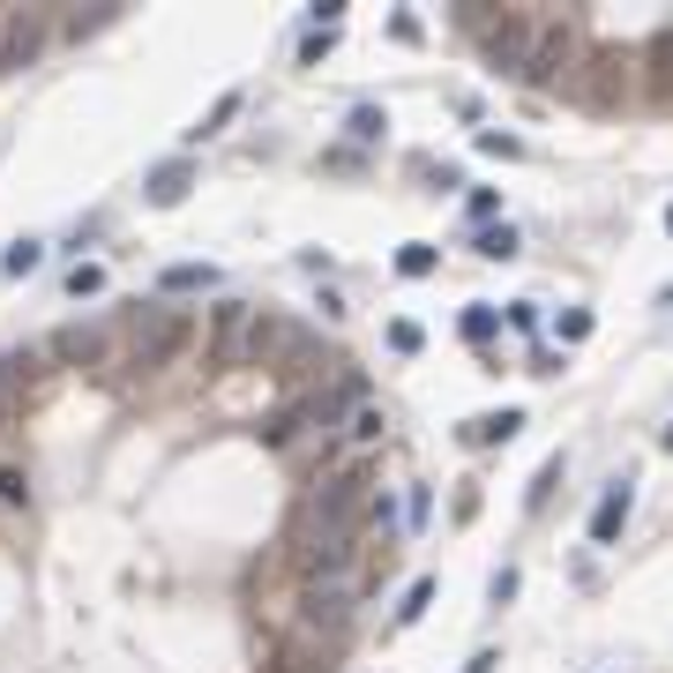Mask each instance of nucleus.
Masks as SVG:
<instances>
[{
  "label": "nucleus",
  "instance_id": "nucleus-1",
  "mask_svg": "<svg viewBox=\"0 0 673 673\" xmlns=\"http://www.w3.org/2000/svg\"><path fill=\"white\" fill-rule=\"evenodd\" d=\"M367 502H375V464H367V457H352V464H336L330 479L315 487L307 516H315V532H360Z\"/></svg>",
  "mask_w": 673,
  "mask_h": 673
},
{
  "label": "nucleus",
  "instance_id": "nucleus-2",
  "mask_svg": "<svg viewBox=\"0 0 673 673\" xmlns=\"http://www.w3.org/2000/svg\"><path fill=\"white\" fill-rule=\"evenodd\" d=\"M471 31H479V45H487V60L494 68H509V76H524L532 68V53H539V15H524V8H502V15H464Z\"/></svg>",
  "mask_w": 673,
  "mask_h": 673
},
{
  "label": "nucleus",
  "instance_id": "nucleus-3",
  "mask_svg": "<svg viewBox=\"0 0 673 673\" xmlns=\"http://www.w3.org/2000/svg\"><path fill=\"white\" fill-rule=\"evenodd\" d=\"M187 344H195V315H172V307H135V360H127V367L158 375V367H172Z\"/></svg>",
  "mask_w": 673,
  "mask_h": 673
},
{
  "label": "nucleus",
  "instance_id": "nucleus-4",
  "mask_svg": "<svg viewBox=\"0 0 673 673\" xmlns=\"http://www.w3.org/2000/svg\"><path fill=\"white\" fill-rule=\"evenodd\" d=\"M254 315L248 299H225L210 307V367H254Z\"/></svg>",
  "mask_w": 673,
  "mask_h": 673
},
{
  "label": "nucleus",
  "instance_id": "nucleus-5",
  "mask_svg": "<svg viewBox=\"0 0 673 673\" xmlns=\"http://www.w3.org/2000/svg\"><path fill=\"white\" fill-rule=\"evenodd\" d=\"M299 629H307V643H336V636L352 629V591L344 584H307L299 591Z\"/></svg>",
  "mask_w": 673,
  "mask_h": 673
},
{
  "label": "nucleus",
  "instance_id": "nucleus-6",
  "mask_svg": "<svg viewBox=\"0 0 673 673\" xmlns=\"http://www.w3.org/2000/svg\"><path fill=\"white\" fill-rule=\"evenodd\" d=\"M53 38V15L45 8H15V15H0V76H15V68H31Z\"/></svg>",
  "mask_w": 673,
  "mask_h": 673
},
{
  "label": "nucleus",
  "instance_id": "nucleus-7",
  "mask_svg": "<svg viewBox=\"0 0 673 673\" xmlns=\"http://www.w3.org/2000/svg\"><path fill=\"white\" fill-rule=\"evenodd\" d=\"M360 561V532H315L299 547V577L307 584H344V569Z\"/></svg>",
  "mask_w": 673,
  "mask_h": 673
},
{
  "label": "nucleus",
  "instance_id": "nucleus-8",
  "mask_svg": "<svg viewBox=\"0 0 673 673\" xmlns=\"http://www.w3.org/2000/svg\"><path fill=\"white\" fill-rule=\"evenodd\" d=\"M105 344H113V336H105V322H68V330L53 336L45 352H53L60 367H98V360H105Z\"/></svg>",
  "mask_w": 673,
  "mask_h": 673
},
{
  "label": "nucleus",
  "instance_id": "nucleus-9",
  "mask_svg": "<svg viewBox=\"0 0 673 673\" xmlns=\"http://www.w3.org/2000/svg\"><path fill=\"white\" fill-rule=\"evenodd\" d=\"M53 352H38V344H15V352H0V397H31L53 367H45Z\"/></svg>",
  "mask_w": 673,
  "mask_h": 673
},
{
  "label": "nucleus",
  "instance_id": "nucleus-10",
  "mask_svg": "<svg viewBox=\"0 0 673 673\" xmlns=\"http://www.w3.org/2000/svg\"><path fill=\"white\" fill-rule=\"evenodd\" d=\"M187 187H195V166H187V158H172V166H158L150 180H142V195H150L158 210H172V203H187Z\"/></svg>",
  "mask_w": 673,
  "mask_h": 673
},
{
  "label": "nucleus",
  "instance_id": "nucleus-11",
  "mask_svg": "<svg viewBox=\"0 0 673 673\" xmlns=\"http://www.w3.org/2000/svg\"><path fill=\"white\" fill-rule=\"evenodd\" d=\"M621 524H629V487H606L598 509H591V547H614V539H621Z\"/></svg>",
  "mask_w": 673,
  "mask_h": 673
},
{
  "label": "nucleus",
  "instance_id": "nucleus-12",
  "mask_svg": "<svg viewBox=\"0 0 673 673\" xmlns=\"http://www.w3.org/2000/svg\"><path fill=\"white\" fill-rule=\"evenodd\" d=\"M158 285H166V293H217V270L210 262H172Z\"/></svg>",
  "mask_w": 673,
  "mask_h": 673
},
{
  "label": "nucleus",
  "instance_id": "nucleus-13",
  "mask_svg": "<svg viewBox=\"0 0 673 673\" xmlns=\"http://www.w3.org/2000/svg\"><path fill=\"white\" fill-rule=\"evenodd\" d=\"M516 426H524V412H487V420H471V426H464V442H509Z\"/></svg>",
  "mask_w": 673,
  "mask_h": 673
},
{
  "label": "nucleus",
  "instance_id": "nucleus-14",
  "mask_svg": "<svg viewBox=\"0 0 673 673\" xmlns=\"http://www.w3.org/2000/svg\"><path fill=\"white\" fill-rule=\"evenodd\" d=\"M38 262H45V248H38V240H15V248L0 254V270H8V277H31Z\"/></svg>",
  "mask_w": 673,
  "mask_h": 673
},
{
  "label": "nucleus",
  "instance_id": "nucleus-15",
  "mask_svg": "<svg viewBox=\"0 0 673 673\" xmlns=\"http://www.w3.org/2000/svg\"><path fill=\"white\" fill-rule=\"evenodd\" d=\"M471 248L487 254V262H509V254H516V232H509V225H487V232H479Z\"/></svg>",
  "mask_w": 673,
  "mask_h": 673
},
{
  "label": "nucleus",
  "instance_id": "nucleus-16",
  "mask_svg": "<svg viewBox=\"0 0 673 673\" xmlns=\"http://www.w3.org/2000/svg\"><path fill=\"white\" fill-rule=\"evenodd\" d=\"M270 673H330V666H315V643H285Z\"/></svg>",
  "mask_w": 673,
  "mask_h": 673
},
{
  "label": "nucleus",
  "instance_id": "nucleus-17",
  "mask_svg": "<svg viewBox=\"0 0 673 673\" xmlns=\"http://www.w3.org/2000/svg\"><path fill=\"white\" fill-rule=\"evenodd\" d=\"M0 502H8V509H23V502H31V471L0 464Z\"/></svg>",
  "mask_w": 673,
  "mask_h": 673
},
{
  "label": "nucleus",
  "instance_id": "nucleus-18",
  "mask_svg": "<svg viewBox=\"0 0 673 673\" xmlns=\"http://www.w3.org/2000/svg\"><path fill=\"white\" fill-rule=\"evenodd\" d=\"M381 426H389V420H381V404H360V412L344 420V434H352V442H375Z\"/></svg>",
  "mask_w": 673,
  "mask_h": 673
},
{
  "label": "nucleus",
  "instance_id": "nucleus-19",
  "mask_svg": "<svg viewBox=\"0 0 673 673\" xmlns=\"http://www.w3.org/2000/svg\"><path fill=\"white\" fill-rule=\"evenodd\" d=\"M240 105H248V90H225V98H217V105H210V121L195 127V135H217V127L232 121V113H240Z\"/></svg>",
  "mask_w": 673,
  "mask_h": 673
},
{
  "label": "nucleus",
  "instance_id": "nucleus-20",
  "mask_svg": "<svg viewBox=\"0 0 673 673\" xmlns=\"http://www.w3.org/2000/svg\"><path fill=\"white\" fill-rule=\"evenodd\" d=\"M299 420H307V412H277V420L262 426V442H270V449H285V442L299 434Z\"/></svg>",
  "mask_w": 673,
  "mask_h": 673
},
{
  "label": "nucleus",
  "instance_id": "nucleus-21",
  "mask_svg": "<svg viewBox=\"0 0 673 673\" xmlns=\"http://www.w3.org/2000/svg\"><path fill=\"white\" fill-rule=\"evenodd\" d=\"M105 23H113V8H90V15H68L60 31H68V38H90V31H105Z\"/></svg>",
  "mask_w": 673,
  "mask_h": 673
},
{
  "label": "nucleus",
  "instance_id": "nucleus-22",
  "mask_svg": "<svg viewBox=\"0 0 673 673\" xmlns=\"http://www.w3.org/2000/svg\"><path fill=\"white\" fill-rule=\"evenodd\" d=\"M98 285H105V270H98V262H76V270H68V293H76V299L98 293Z\"/></svg>",
  "mask_w": 673,
  "mask_h": 673
},
{
  "label": "nucleus",
  "instance_id": "nucleus-23",
  "mask_svg": "<svg viewBox=\"0 0 673 673\" xmlns=\"http://www.w3.org/2000/svg\"><path fill=\"white\" fill-rule=\"evenodd\" d=\"M397 270H404V277H426V270H434V248H420V240H412V248L397 254Z\"/></svg>",
  "mask_w": 673,
  "mask_h": 673
},
{
  "label": "nucleus",
  "instance_id": "nucleus-24",
  "mask_svg": "<svg viewBox=\"0 0 673 673\" xmlns=\"http://www.w3.org/2000/svg\"><path fill=\"white\" fill-rule=\"evenodd\" d=\"M426 598H434V584H426V577H420V584L404 591V606H397V621H420V614H426Z\"/></svg>",
  "mask_w": 673,
  "mask_h": 673
},
{
  "label": "nucleus",
  "instance_id": "nucleus-25",
  "mask_svg": "<svg viewBox=\"0 0 673 673\" xmlns=\"http://www.w3.org/2000/svg\"><path fill=\"white\" fill-rule=\"evenodd\" d=\"M464 336L487 344V336H494V307H471V315H464Z\"/></svg>",
  "mask_w": 673,
  "mask_h": 673
},
{
  "label": "nucleus",
  "instance_id": "nucleus-26",
  "mask_svg": "<svg viewBox=\"0 0 673 673\" xmlns=\"http://www.w3.org/2000/svg\"><path fill=\"white\" fill-rule=\"evenodd\" d=\"M389 344H397V352H420L426 336H420V322H389Z\"/></svg>",
  "mask_w": 673,
  "mask_h": 673
},
{
  "label": "nucleus",
  "instance_id": "nucleus-27",
  "mask_svg": "<svg viewBox=\"0 0 673 673\" xmlns=\"http://www.w3.org/2000/svg\"><path fill=\"white\" fill-rule=\"evenodd\" d=\"M352 135H360V142H375V135H381V113H375V105H360V113H352Z\"/></svg>",
  "mask_w": 673,
  "mask_h": 673
},
{
  "label": "nucleus",
  "instance_id": "nucleus-28",
  "mask_svg": "<svg viewBox=\"0 0 673 673\" xmlns=\"http://www.w3.org/2000/svg\"><path fill=\"white\" fill-rule=\"evenodd\" d=\"M584 336H591V315H584V307H577V315H561V344H584Z\"/></svg>",
  "mask_w": 673,
  "mask_h": 673
},
{
  "label": "nucleus",
  "instance_id": "nucleus-29",
  "mask_svg": "<svg viewBox=\"0 0 673 673\" xmlns=\"http://www.w3.org/2000/svg\"><path fill=\"white\" fill-rule=\"evenodd\" d=\"M494 666H502V659H494V651H479V659H471L464 673H494Z\"/></svg>",
  "mask_w": 673,
  "mask_h": 673
},
{
  "label": "nucleus",
  "instance_id": "nucleus-30",
  "mask_svg": "<svg viewBox=\"0 0 673 673\" xmlns=\"http://www.w3.org/2000/svg\"><path fill=\"white\" fill-rule=\"evenodd\" d=\"M8 426H15V397H0V434H8Z\"/></svg>",
  "mask_w": 673,
  "mask_h": 673
},
{
  "label": "nucleus",
  "instance_id": "nucleus-31",
  "mask_svg": "<svg viewBox=\"0 0 673 673\" xmlns=\"http://www.w3.org/2000/svg\"><path fill=\"white\" fill-rule=\"evenodd\" d=\"M666 225H673V210H666Z\"/></svg>",
  "mask_w": 673,
  "mask_h": 673
}]
</instances>
